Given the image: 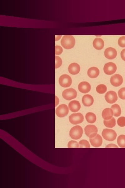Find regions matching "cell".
<instances>
[{
	"label": "cell",
	"instance_id": "11",
	"mask_svg": "<svg viewBox=\"0 0 125 188\" xmlns=\"http://www.w3.org/2000/svg\"><path fill=\"white\" fill-rule=\"evenodd\" d=\"M110 81L112 86L118 87L123 83L122 77L119 74H115L111 77Z\"/></svg>",
	"mask_w": 125,
	"mask_h": 188
},
{
	"label": "cell",
	"instance_id": "24",
	"mask_svg": "<svg viewBox=\"0 0 125 188\" xmlns=\"http://www.w3.org/2000/svg\"><path fill=\"white\" fill-rule=\"evenodd\" d=\"M117 143L121 148H125V135H121L118 138Z\"/></svg>",
	"mask_w": 125,
	"mask_h": 188
},
{
	"label": "cell",
	"instance_id": "5",
	"mask_svg": "<svg viewBox=\"0 0 125 188\" xmlns=\"http://www.w3.org/2000/svg\"><path fill=\"white\" fill-rule=\"evenodd\" d=\"M59 83L62 87H70L72 84V78L68 75H62L59 78Z\"/></svg>",
	"mask_w": 125,
	"mask_h": 188
},
{
	"label": "cell",
	"instance_id": "29",
	"mask_svg": "<svg viewBox=\"0 0 125 188\" xmlns=\"http://www.w3.org/2000/svg\"><path fill=\"white\" fill-rule=\"evenodd\" d=\"M118 94L120 99L125 100V87L122 88L119 90Z\"/></svg>",
	"mask_w": 125,
	"mask_h": 188
},
{
	"label": "cell",
	"instance_id": "22",
	"mask_svg": "<svg viewBox=\"0 0 125 188\" xmlns=\"http://www.w3.org/2000/svg\"><path fill=\"white\" fill-rule=\"evenodd\" d=\"M111 109L113 112V115L115 117H118L121 114L120 107L117 104H115L111 106Z\"/></svg>",
	"mask_w": 125,
	"mask_h": 188
},
{
	"label": "cell",
	"instance_id": "7",
	"mask_svg": "<svg viewBox=\"0 0 125 188\" xmlns=\"http://www.w3.org/2000/svg\"><path fill=\"white\" fill-rule=\"evenodd\" d=\"M86 135L90 138L95 137L98 133V128L94 125H89L84 128Z\"/></svg>",
	"mask_w": 125,
	"mask_h": 188
},
{
	"label": "cell",
	"instance_id": "21",
	"mask_svg": "<svg viewBox=\"0 0 125 188\" xmlns=\"http://www.w3.org/2000/svg\"><path fill=\"white\" fill-rule=\"evenodd\" d=\"M85 117L87 121L90 123H94L96 120V115L92 112H88Z\"/></svg>",
	"mask_w": 125,
	"mask_h": 188
},
{
	"label": "cell",
	"instance_id": "28",
	"mask_svg": "<svg viewBox=\"0 0 125 188\" xmlns=\"http://www.w3.org/2000/svg\"><path fill=\"white\" fill-rule=\"evenodd\" d=\"M55 69L58 68L61 66L62 63V59L59 56H55Z\"/></svg>",
	"mask_w": 125,
	"mask_h": 188
},
{
	"label": "cell",
	"instance_id": "31",
	"mask_svg": "<svg viewBox=\"0 0 125 188\" xmlns=\"http://www.w3.org/2000/svg\"><path fill=\"white\" fill-rule=\"evenodd\" d=\"M118 43L119 46L122 48L125 47V36H122L118 39Z\"/></svg>",
	"mask_w": 125,
	"mask_h": 188
},
{
	"label": "cell",
	"instance_id": "32",
	"mask_svg": "<svg viewBox=\"0 0 125 188\" xmlns=\"http://www.w3.org/2000/svg\"><path fill=\"white\" fill-rule=\"evenodd\" d=\"M62 52V49L59 46H56L55 47V54L56 55H60Z\"/></svg>",
	"mask_w": 125,
	"mask_h": 188
},
{
	"label": "cell",
	"instance_id": "19",
	"mask_svg": "<svg viewBox=\"0 0 125 188\" xmlns=\"http://www.w3.org/2000/svg\"><path fill=\"white\" fill-rule=\"evenodd\" d=\"M99 69L96 67L90 68L87 71L88 76L92 78H95L98 77L99 74Z\"/></svg>",
	"mask_w": 125,
	"mask_h": 188
},
{
	"label": "cell",
	"instance_id": "14",
	"mask_svg": "<svg viewBox=\"0 0 125 188\" xmlns=\"http://www.w3.org/2000/svg\"><path fill=\"white\" fill-rule=\"evenodd\" d=\"M78 90L81 93H88L91 90L90 85L87 81L81 82L78 86Z\"/></svg>",
	"mask_w": 125,
	"mask_h": 188
},
{
	"label": "cell",
	"instance_id": "9",
	"mask_svg": "<svg viewBox=\"0 0 125 188\" xmlns=\"http://www.w3.org/2000/svg\"><path fill=\"white\" fill-rule=\"evenodd\" d=\"M68 112L69 110L67 106L62 104L59 105L56 108V114L58 117L62 118L66 116L68 114Z\"/></svg>",
	"mask_w": 125,
	"mask_h": 188
},
{
	"label": "cell",
	"instance_id": "26",
	"mask_svg": "<svg viewBox=\"0 0 125 188\" xmlns=\"http://www.w3.org/2000/svg\"><path fill=\"white\" fill-rule=\"evenodd\" d=\"M79 145L80 148H90V145L89 142L85 140H81L79 142Z\"/></svg>",
	"mask_w": 125,
	"mask_h": 188
},
{
	"label": "cell",
	"instance_id": "20",
	"mask_svg": "<svg viewBox=\"0 0 125 188\" xmlns=\"http://www.w3.org/2000/svg\"><path fill=\"white\" fill-rule=\"evenodd\" d=\"M93 45L94 48L98 50H101L104 48V41L102 39L97 38L94 40Z\"/></svg>",
	"mask_w": 125,
	"mask_h": 188
},
{
	"label": "cell",
	"instance_id": "15",
	"mask_svg": "<svg viewBox=\"0 0 125 188\" xmlns=\"http://www.w3.org/2000/svg\"><path fill=\"white\" fill-rule=\"evenodd\" d=\"M80 70V65L76 63L71 64L68 68L69 72L73 75H76L79 73Z\"/></svg>",
	"mask_w": 125,
	"mask_h": 188
},
{
	"label": "cell",
	"instance_id": "17",
	"mask_svg": "<svg viewBox=\"0 0 125 188\" xmlns=\"http://www.w3.org/2000/svg\"><path fill=\"white\" fill-rule=\"evenodd\" d=\"M82 102L84 106L90 107L93 104L94 100L91 95H84L82 97Z\"/></svg>",
	"mask_w": 125,
	"mask_h": 188
},
{
	"label": "cell",
	"instance_id": "6",
	"mask_svg": "<svg viewBox=\"0 0 125 188\" xmlns=\"http://www.w3.org/2000/svg\"><path fill=\"white\" fill-rule=\"evenodd\" d=\"M77 92L75 89L71 88L64 90L62 93V96L65 100H70L76 98Z\"/></svg>",
	"mask_w": 125,
	"mask_h": 188
},
{
	"label": "cell",
	"instance_id": "2",
	"mask_svg": "<svg viewBox=\"0 0 125 188\" xmlns=\"http://www.w3.org/2000/svg\"><path fill=\"white\" fill-rule=\"evenodd\" d=\"M83 133L82 128L79 125L72 128L70 131V137L72 139L75 140L80 139L82 137Z\"/></svg>",
	"mask_w": 125,
	"mask_h": 188
},
{
	"label": "cell",
	"instance_id": "27",
	"mask_svg": "<svg viewBox=\"0 0 125 188\" xmlns=\"http://www.w3.org/2000/svg\"><path fill=\"white\" fill-rule=\"evenodd\" d=\"M68 148H78L79 147V144L76 141L72 140L68 144Z\"/></svg>",
	"mask_w": 125,
	"mask_h": 188
},
{
	"label": "cell",
	"instance_id": "12",
	"mask_svg": "<svg viewBox=\"0 0 125 188\" xmlns=\"http://www.w3.org/2000/svg\"><path fill=\"white\" fill-rule=\"evenodd\" d=\"M104 55L106 58L109 60H112L116 57L117 52L115 49L109 47L105 50Z\"/></svg>",
	"mask_w": 125,
	"mask_h": 188
},
{
	"label": "cell",
	"instance_id": "30",
	"mask_svg": "<svg viewBox=\"0 0 125 188\" xmlns=\"http://www.w3.org/2000/svg\"><path fill=\"white\" fill-rule=\"evenodd\" d=\"M117 123L120 127H123L125 126V117H121L119 118L117 120Z\"/></svg>",
	"mask_w": 125,
	"mask_h": 188
},
{
	"label": "cell",
	"instance_id": "3",
	"mask_svg": "<svg viewBox=\"0 0 125 188\" xmlns=\"http://www.w3.org/2000/svg\"><path fill=\"white\" fill-rule=\"evenodd\" d=\"M102 135L106 140L112 142L116 139L117 134L113 130L106 128L102 131Z\"/></svg>",
	"mask_w": 125,
	"mask_h": 188
},
{
	"label": "cell",
	"instance_id": "18",
	"mask_svg": "<svg viewBox=\"0 0 125 188\" xmlns=\"http://www.w3.org/2000/svg\"><path fill=\"white\" fill-rule=\"evenodd\" d=\"M113 115V112L110 108H106L102 112V117L104 120H110Z\"/></svg>",
	"mask_w": 125,
	"mask_h": 188
},
{
	"label": "cell",
	"instance_id": "13",
	"mask_svg": "<svg viewBox=\"0 0 125 188\" xmlns=\"http://www.w3.org/2000/svg\"><path fill=\"white\" fill-rule=\"evenodd\" d=\"M90 142L93 146L98 147L102 145V140L100 135L97 134L95 137L90 138Z\"/></svg>",
	"mask_w": 125,
	"mask_h": 188
},
{
	"label": "cell",
	"instance_id": "25",
	"mask_svg": "<svg viewBox=\"0 0 125 188\" xmlns=\"http://www.w3.org/2000/svg\"><path fill=\"white\" fill-rule=\"evenodd\" d=\"M96 89L98 93L100 94H102L106 92L107 90V87L104 84H100L96 87Z\"/></svg>",
	"mask_w": 125,
	"mask_h": 188
},
{
	"label": "cell",
	"instance_id": "34",
	"mask_svg": "<svg viewBox=\"0 0 125 188\" xmlns=\"http://www.w3.org/2000/svg\"><path fill=\"white\" fill-rule=\"evenodd\" d=\"M121 56L123 60L125 61V49L122 50L121 53Z\"/></svg>",
	"mask_w": 125,
	"mask_h": 188
},
{
	"label": "cell",
	"instance_id": "16",
	"mask_svg": "<svg viewBox=\"0 0 125 188\" xmlns=\"http://www.w3.org/2000/svg\"><path fill=\"white\" fill-rule=\"evenodd\" d=\"M68 107L71 112H77L79 111L81 105L79 101L73 100L69 103Z\"/></svg>",
	"mask_w": 125,
	"mask_h": 188
},
{
	"label": "cell",
	"instance_id": "23",
	"mask_svg": "<svg viewBox=\"0 0 125 188\" xmlns=\"http://www.w3.org/2000/svg\"><path fill=\"white\" fill-rule=\"evenodd\" d=\"M104 123L105 126L106 127L112 128L114 127L116 125V121L115 119L113 118L109 120H105L104 121Z\"/></svg>",
	"mask_w": 125,
	"mask_h": 188
},
{
	"label": "cell",
	"instance_id": "10",
	"mask_svg": "<svg viewBox=\"0 0 125 188\" xmlns=\"http://www.w3.org/2000/svg\"><path fill=\"white\" fill-rule=\"evenodd\" d=\"M105 99L107 102L112 104L117 101L118 97L117 93L114 91H109L106 94Z\"/></svg>",
	"mask_w": 125,
	"mask_h": 188
},
{
	"label": "cell",
	"instance_id": "4",
	"mask_svg": "<svg viewBox=\"0 0 125 188\" xmlns=\"http://www.w3.org/2000/svg\"><path fill=\"white\" fill-rule=\"evenodd\" d=\"M84 119L83 116L81 113L72 114L69 117L70 123L74 125L82 123Z\"/></svg>",
	"mask_w": 125,
	"mask_h": 188
},
{
	"label": "cell",
	"instance_id": "33",
	"mask_svg": "<svg viewBox=\"0 0 125 188\" xmlns=\"http://www.w3.org/2000/svg\"><path fill=\"white\" fill-rule=\"evenodd\" d=\"M106 148H118V147L116 145H115L114 144H109V145H107L106 147Z\"/></svg>",
	"mask_w": 125,
	"mask_h": 188
},
{
	"label": "cell",
	"instance_id": "8",
	"mask_svg": "<svg viewBox=\"0 0 125 188\" xmlns=\"http://www.w3.org/2000/svg\"><path fill=\"white\" fill-rule=\"evenodd\" d=\"M117 70V65L113 62L107 63L104 66V71L106 75H112L115 73Z\"/></svg>",
	"mask_w": 125,
	"mask_h": 188
},
{
	"label": "cell",
	"instance_id": "1",
	"mask_svg": "<svg viewBox=\"0 0 125 188\" xmlns=\"http://www.w3.org/2000/svg\"><path fill=\"white\" fill-rule=\"evenodd\" d=\"M61 43L64 49L69 50L73 48L76 40L72 36H64L62 37Z\"/></svg>",
	"mask_w": 125,
	"mask_h": 188
}]
</instances>
